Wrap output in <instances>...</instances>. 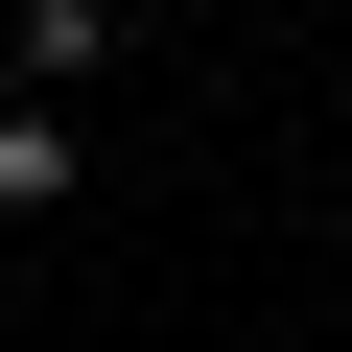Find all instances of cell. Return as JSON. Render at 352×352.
Returning a JSON list of instances; mask_svg holds the SVG:
<instances>
[{
  "mask_svg": "<svg viewBox=\"0 0 352 352\" xmlns=\"http://www.w3.org/2000/svg\"><path fill=\"white\" fill-rule=\"evenodd\" d=\"M118 71V0H24V47H0V94H94Z\"/></svg>",
  "mask_w": 352,
  "mask_h": 352,
  "instance_id": "2",
  "label": "cell"
},
{
  "mask_svg": "<svg viewBox=\"0 0 352 352\" xmlns=\"http://www.w3.org/2000/svg\"><path fill=\"white\" fill-rule=\"evenodd\" d=\"M71 164H94L71 94H0V235H47V212H71Z\"/></svg>",
  "mask_w": 352,
  "mask_h": 352,
  "instance_id": "1",
  "label": "cell"
},
{
  "mask_svg": "<svg viewBox=\"0 0 352 352\" xmlns=\"http://www.w3.org/2000/svg\"><path fill=\"white\" fill-rule=\"evenodd\" d=\"M0 47H24V0H0Z\"/></svg>",
  "mask_w": 352,
  "mask_h": 352,
  "instance_id": "3",
  "label": "cell"
}]
</instances>
